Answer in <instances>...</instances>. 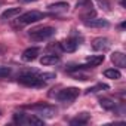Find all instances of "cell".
I'll list each match as a JSON object with an SVG mask.
<instances>
[{
	"mask_svg": "<svg viewBox=\"0 0 126 126\" xmlns=\"http://www.w3.org/2000/svg\"><path fill=\"white\" fill-rule=\"evenodd\" d=\"M5 50H6V47H5V46H3L2 43H0V55H2V53H3Z\"/></svg>",
	"mask_w": 126,
	"mask_h": 126,
	"instance_id": "cell-23",
	"label": "cell"
},
{
	"mask_svg": "<svg viewBox=\"0 0 126 126\" xmlns=\"http://www.w3.org/2000/svg\"><path fill=\"white\" fill-rule=\"evenodd\" d=\"M104 62V55H92L86 59V67H98Z\"/></svg>",
	"mask_w": 126,
	"mask_h": 126,
	"instance_id": "cell-15",
	"label": "cell"
},
{
	"mask_svg": "<svg viewBox=\"0 0 126 126\" xmlns=\"http://www.w3.org/2000/svg\"><path fill=\"white\" fill-rule=\"evenodd\" d=\"M14 122L18 125H36V126L45 125V119H42L39 116H27L24 113H16L14 116Z\"/></svg>",
	"mask_w": 126,
	"mask_h": 126,
	"instance_id": "cell-4",
	"label": "cell"
},
{
	"mask_svg": "<svg viewBox=\"0 0 126 126\" xmlns=\"http://www.w3.org/2000/svg\"><path fill=\"white\" fill-rule=\"evenodd\" d=\"M39 53H40V49H39V47H36V46L28 47V49H25V50L22 52V59H24L25 62H31V61H34V59L37 58Z\"/></svg>",
	"mask_w": 126,
	"mask_h": 126,
	"instance_id": "cell-11",
	"label": "cell"
},
{
	"mask_svg": "<svg viewBox=\"0 0 126 126\" xmlns=\"http://www.w3.org/2000/svg\"><path fill=\"white\" fill-rule=\"evenodd\" d=\"M53 34H55V28H53V27H49V25L33 28V30L28 33L30 39L34 40V42H43V40H47V39H50Z\"/></svg>",
	"mask_w": 126,
	"mask_h": 126,
	"instance_id": "cell-3",
	"label": "cell"
},
{
	"mask_svg": "<svg viewBox=\"0 0 126 126\" xmlns=\"http://www.w3.org/2000/svg\"><path fill=\"white\" fill-rule=\"evenodd\" d=\"M61 45V49L64 50V52H74L77 47H79V40L77 39H74V37H70V39H65L62 43H59Z\"/></svg>",
	"mask_w": 126,
	"mask_h": 126,
	"instance_id": "cell-8",
	"label": "cell"
},
{
	"mask_svg": "<svg viewBox=\"0 0 126 126\" xmlns=\"http://www.w3.org/2000/svg\"><path fill=\"white\" fill-rule=\"evenodd\" d=\"M111 61L113 64L119 68H125L126 67V56L123 52H113L111 53Z\"/></svg>",
	"mask_w": 126,
	"mask_h": 126,
	"instance_id": "cell-10",
	"label": "cell"
},
{
	"mask_svg": "<svg viewBox=\"0 0 126 126\" xmlns=\"http://www.w3.org/2000/svg\"><path fill=\"white\" fill-rule=\"evenodd\" d=\"M8 76H11V68H9V67H2V65H0V79H5V77H8Z\"/></svg>",
	"mask_w": 126,
	"mask_h": 126,
	"instance_id": "cell-21",
	"label": "cell"
},
{
	"mask_svg": "<svg viewBox=\"0 0 126 126\" xmlns=\"http://www.w3.org/2000/svg\"><path fill=\"white\" fill-rule=\"evenodd\" d=\"M68 3L67 2H58V3H52L47 6V9L50 12H55V14H59V12H67L68 11Z\"/></svg>",
	"mask_w": 126,
	"mask_h": 126,
	"instance_id": "cell-13",
	"label": "cell"
},
{
	"mask_svg": "<svg viewBox=\"0 0 126 126\" xmlns=\"http://www.w3.org/2000/svg\"><path fill=\"white\" fill-rule=\"evenodd\" d=\"M99 105L104 108V110H114L116 108V102L110 98H101L99 99Z\"/></svg>",
	"mask_w": 126,
	"mask_h": 126,
	"instance_id": "cell-18",
	"label": "cell"
},
{
	"mask_svg": "<svg viewBox=\"0 0 126 126\" xmlns=\"http://www.w3.org/2000/svg\"><path fill=\"white\" fill-rule=\"evenodd\" d=\"M83 24L86 27H91V28H102V27H108V21L107 19H101V18H91V19H86L83 21Z\"/></svg>",
	"mask_w": 126,
	"mask_h": 126,
	"instance_id": "cell-9",
	"label": "cell"
},
{
	"mask_svg": "<svg viewBox=\"0 0 126 126\" xmlns=\"http://www.w3.org/2000/svg\"><path fill=\"white\" fill-rule=\"evenodd\" d=\"M104 76H105L107 79H113V80H119V79L122 77L120 71L116 70V68H107V70L104 71Z\"/></svg>",
	"mask_w": 126,
	"mask_h": 126,
	"instance_id": "cell-17",
	"label": "cell"
},
{
	"mask_svg": "<svg viewBox=\"0 0 126 126\" xmlns=\"http://www.w3.org/2000/svg\"><path fill=\"white\" fill-rule=\"evenodd\" d=\"M58 62H59V56L55 55V53H47V55L40 58V64L42 65H55Z\"/></svg>",
	"mask_w": 126,
	"mask_h": 126,
	"instance_id": "cell-12",
	"label": "cell"
},
{
	"mask_svg": "<svg viewBox=\"0 0 126 126\" xmlns=\"http://www.w3.org/2000/svg\"><path fill=\"white\" fill-rule=\"evenodd\" d=\"M55 96H56V99L61 101V102L70 104V102H73V101L79 96V89H77V88H65V89L59 91Z\"/></svg>",
	"mask_w": 126,
	"mask_h": 126,
	"instance_id": "cell-5",
	"label": "cell"
},
{
	"mask_svg": "<svg viewBox=\"0 0 126 126\" xmlns=\"http://www.w3.org/2000/svg\"><path fill=\"white\" fill-rule=\"evenodd\" d=\"M19 14H21V8H11V9H6L2 14V18L3 19H12V18H15Z\"/></svg>",
	"mask_w": 126,
	"mask_h": 126,
	"instance_id": "cell-16",
	"label": "cell"
},
{
	"mask_svg": "<svg viewBox=\"0 0 126 126\" xmlns=\"http://www.w3.org/2000/svg\"><path fill=\"white\" fill-rule=\"evenodd\" d=\"M39 79L42 80V82H47V80H52V79H55V74L53 73H43V74H39Z\"/></svg>",
	"mask_w": 126,
	"mask_h": 126,
	"instance_id": "cell-20",
	"label": "cell"
},
{
	"mask_svg": "<svg viewBox=\"0 0 126 126\" xmlns=\"http://www.w3.org/2000/svg\"><path fill=\"white\" fill-rule=\"evenodd\" d=\"M96 2H98V5L101 8H104L105 11H110V2L108 0H96Z\"/></svg>",
	"mask_w": 126,
	"mask_h": 126,
	"instance_id": "cell-22",
	"label": "cell"
},
{
	"mask_svg": "<svg viewBox=\"0 0 126 126\" xmlns=\"http://www.w3.org/2000/svg\"><path fill=\"white\" fill-rule=\"evenodd\" d=\"M18 82L28 88H42L45 86V82L39 79V74L36 71H24L18 76Z\"/></svg>",
	"mask_w": 126,
	"mask_h": 126,
	"instance_id": "cell-2",
	"label": "cell"
},
{
	"mask_svg": "<svg viewBox=\"0 0 126 126\" xmlns=\"http://www.w3.org/2000/svg\"><path fill=\"white\" fill-rule=\"evenodd\" d=\"M102 89H108V85H105V83H98L96 86L89 88V89L86 91V94H94V92H98V91H102Z\"/></svg>",
	"mask_w": 126,
	"mask_h": 126,
	"instance_id": "cell-19",
	"label": "cell"
},
{
	"mask_svg": "<svg viewBox=\"0 0 126 126\" xmlns=\"http://www.w3.org/2000/svg\"><path fill=\"white\" fill-rule=\"evenodd\" d=\"M45 18V14L43 12H39V11H30V12H25L22 15H19V25H28V24H33V22H37L40 19Z\"/></svg>",
	"mask_w": 126,
	"mask_h": 126,
	"instance_id": "cell-6",
	"label": "cell"
},
{
	"mask_svg": "<svg viewBox=\"0 0 126 126\" xmlns=\"http://www.w3.org/2000/svg\"><path fill=\"white\" fill-rule=\"evenodd\" d=\"M25 108L34 111V114L39 116V117H42V119H50V117L56 116V108L53 105L43 104V102H37V104H33V105H27Z\"/></svg>",
	"mask_w": 126,
	"mask_h": 126,
	"instance_id": "cell-1",
	"label": "cell"
},
{
	"mask_svg": "<svg viewBox=\"0 0 126 126\" xmlns=\"http://www.w3.org/2000/svg\"><path fill=\"white\" fill-rule=\"evenodd\" d=\"M21 3H30V2H37V0H19Z\"/></svg>",
	"mask_w": 126,
	"mask_h": 126,
	"instance_id": "cell-24",
	"label": "cell"
},
{
	"mask_svg": "<svg viewBox=\"0 0 126 126\" xmlns=\"http://www.w3.org/2000/svg\"><path fill=\"white\" fill-rule=\"evenodd\" d=\"M110 40L107 37H98L92 42V49L94 50H98V52H105L110 49Z\"/></svg>",
	"mask_w": 126,
	"mask_h": 126,
	"instance_id": "cell-7",
	"label": "cell"
},
{
	"mask_svg": "<svg viewBox=\"0 0 126 126\" xmlns=\"http://www.w3.org/2000/svg\"><path fill=\"white\" fill-rule=\"evenodd\" d=\"M89 119H91V116L88 114V113H80L79 116H76L71 122H70V125L71 126H80V125H86L88 122H89Z\"/></svg>",
	"mask_w": 126,
	"mask_h": 126,
	"instance_id": "cell-14",
	"label": "cell"
}]
</instances>
